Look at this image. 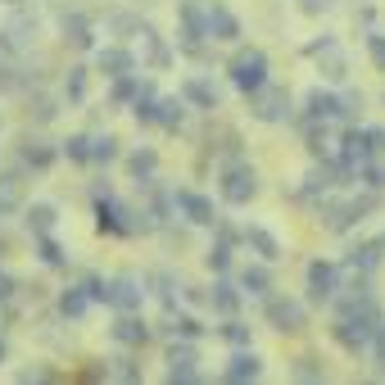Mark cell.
<instances>
[{"instance_id":"7c38bea8","label":"cell","mask_w":385,"mask_h":385,"mask_svg":"<svg viewBox=\"0 0 385 385\" xmlns=\"http://www.w3.org/2000/svg\"><path fill=\"white\" fill-rule=\"evenodd\" d=\"M82 308H87V299H82V295H63V313H73V317H78Z\"/></svg>"},{"instance_id":"7a4b0ae2","label":"cell","mask_w":385,"mask_h":385,"mask_svg":"<svg viewBox=\"0 0 385 385\" xmlns=\"http://www.w3.org/2000/svg\"><path fill=\"white\" fill-rule=\"evenodd\" d=\"M272 322H281V331H299V326H304V308L291 304V299H276V304H272Z\"/></svg>"},{"instance_id":"5b68a950","label":"cell","mask_w":385,"mask_h":385,"mask_svg":"<svg viewBox=\"0 0 385 385\" xmlns=\"http://www.w3.org/2000/svg\"><path fill=\"white\" fill-rule=\"evenodd\" d=\"M109 299H114L118 308H132L141 295H136V286H132V281H114V286H109Z\"/></svg>"},{"instance_id":"ac0fdd59","label":"cell","mask_w":385,"mask_h":385,"mask_svg":"<svg viewBox=\"0 0 385 385\" xmlns=\"http://www.w3.org/2000/svg\"><path fill=\"white\" fill-rule=\"evenodd\" d=\"M372 55H377L385 63V37H372Z\"/></svg>"},{"instance_id":"8fae6325","label":"cell","mask_w":385,"mask_h":385,"mask_svg":"<svg viewBox=\"0 0 385 385\" xmlns=\"http://www.w3.org/2000/svg\"><path fill=\"white\" fill-rule=\"evenodd\" d=\"M313 114H336V100L317 91V95H313Z\"/></svg>"},{"instance_id":"ba28073f","label":"cell","mask_w":385,"mask_h":385,"mask_svg":"<svg viewBox=\"0 0 385 385\" xmlns=\"http://www.w3.org/2000/svg\"><path fill=\"white\" fill-rule=\"evenodd\" d=\"M186 91H190V95H195V100H200V104H213V100H218V91H213V87H209V82H190V87H186Z\"/></svg>"},{"instance_id":"4fadbf2b","label":"cell","mask_w":385,"mask_h":385,"mask_svg":"<svg viewBox=\"0 0 385 385\" xmlns=\"http://www.w3.org/2000/svg\"><path fill=\"white\" fill-rule=\"evenodd\" d=\"M50 218H55V213H50L46 204H37V209H32V222H37V227H41V231H46V227H50Z\"/></svg>"},{"instance_id":"52a82bcc","label":"cell","mask_w":385,"mask_h":385,"mask_svg":"<svg viewBox=\"0 0 385 385\" xmlns=\"http://www.w3.org/2000/svg\"><path fill=\"white\" fill-rule=\"evenodd\" d=\"M209 28H218L222 37H236V18H231V14H222V9H218V14H209Z\"/></svg>"},{"instance_id":"9c48e42d","label":"cell","mask_w":385,"mask_h":385,"mask_svg":"<svg viewBox=\"0 0 385 385\" xmlns=\"http://www.w3.org/2000/svg\"><path fill=\"white\" fill-rule=\"evenodd\" d=\"M186 209L195 213V222H213V209L204 204V200H195V195H190V200H186Z\"/></svg>"},{"instance_id":"30bf717a","label":"cell","mask_w":385,"mask_h":385,"mask_svg":"<svg viewBox=\"0 0 385 385\" xmlns=\"http://www.w3.org/2000/svg\"><path fill=\"white\" fill-rule=\"evenodd\" d=\"M250 236H254V245H259V250L267 254V259H276V240L267 236V231H250Z\"/></svg>"},{"instance_id":"8992f818","label":"cell","mask_w":385,"mask_h":385,"mask_svg":"<svg viewBox=\"0 0 385 385\" xmlns=\"http://www.w3.org/2000/svg\"><path fill=\"white\" fill-rule=\"evenodd\" d=\"M231 381H240V377H259V358H236V367L227 372Z\"/></svg>"},{"instance_id":"9a60e30c","label":"cell","mask_w":385,"mask_h":385,"mask_svg":"<svg viewBox=\"0 0 385 385\" xmlns=\"http://www.w3.org/2000/svg\"><path fill=\"white\" fill-rule=\"evenodd\" d=\"M91 154H95V159H114V141H109V136H104V141H95Z\"/></svg>"},{"instance_id":"6da1fadb","label":"cell","mask_w":385,"mask_h":385,"mask_svg":"<svg viewBox=\"0 0 385 385\" xmlns=\"http://www.w3.org/2000/svg\"><path fill=\"white\" fill-rule=\"evenodd\" d=\"M263 55L259 50H250V55H240L236 59V87H245V91H254V87H263Z\"/></svg>"},{"instance_id":"5bb4252c","label":"cell","mask_w":385,"mask_h":385,"mask_svg":"<svg viewBox=\"0 0 385 385\" xmlns=\"http://www.w3.org/2000/svg\"><path fill=\"white\" fill-rule=\"evenodd\" d=\"M218 308H222V313H231V308H236V295H231L227 286H222V291H218Z\"/></svg>"},{"instance_id":"277c9868","label":"cell","mask_w":385,"mask_h":385,"mask_svg":"<svg viewBox=\"0 0 385 385\" xmlns=\"http://www.w3.org/2000/svg\"><path fill=\"white\" fill-rule=\"evenodd\" d=\"M250 195H254V177L245 173V168L227 173V200H236V204H240V200H250Z\"/></svg>"},{"instance_id":"3957f363","label":"cell","mask_w":385,"mask_h":385,"mask_svg":"<svg viewBox=\"0 0 385 385\" xmlns=\"http://www.w3.org/2000/svg\"><path fill=\"white\" fill-rule=\"evenodd\" d=\"M308 281H313V295H317V299H326L331 291H336V267L313 263V267H308Z\"/></svg>"},{"instance_id":"2e32d148","label":"cell","mask_w":385,"mask_h":385,"mask_svg":"<svg viewBox=\"0 0 385 385\" xmlns=\"http://www.w3.org/2000/svg\"><path fill=\"white\" fill-rule=\"evenodd\" d=\"M118 336H123V340H136V336H145V331L136 326V322H123V326H118Z\"/></svg>"},{"instance_id":"e0dca14e","label":"cell","mask_w":385,"mask_h":385,"mask_svg":"<svg viewBox=\"0 0 385 385\" xmlns=\"http://www.w3.org/2000/svg\"><path fill=\"white\" fill-rule=\"evenodd\" d=\"M100 63H104V68H127V55H104Z\"/></svg>"}]
</instances>
